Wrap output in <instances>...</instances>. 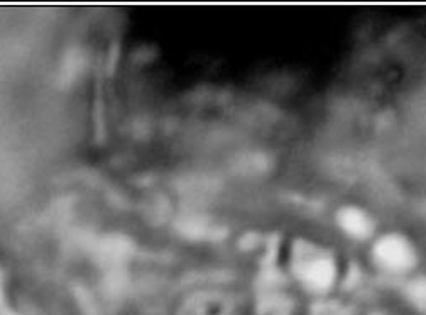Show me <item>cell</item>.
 <instances>
[{"instance_id": "cell-1", "label": "cell", "mask_w": 426, "mask_h": 315, "mask_svg": "<svg viewBox=\"0 0 426 315\" xmlns=\"http://www.w3.org/2000/svg\"><path fill=\"white\" fill-rule=\"evenodd\" d=\"M374 256L384 268L392 269V271L406 269L415 261L413 248L399 236H386L380 239L374 248Z\"/></svg>"}, {"instance_id": "cell-2", "label": "cell", "mask_w": 426, "mask_h": 315, "mask_svg": "<svg viewBox=\"0 0 426 315\" xmlns=\"http://www.w3.org/2000/svg\"><path fill=\"white\" fill-rule=\"evenodd\" d=\"M342 229L354 238H366L371 232V222L366 214L355 209H345L338 215Z\"/></svg>"}, {"instance_id": "cell-3", "label": "cell", "mask_w": 426, "mask_h": 315, "mask_svg": "<svg viewBox=\"0 0 426 315\" xmlns=\"http://www.w3.org/2000/svg\"><path fill=\"white\" fill-rule=\"evenodd\" d=\"M305 275L306 280L313 281V283H321V281H326L328 276L332 275V264L321 258L312 259L305 264Z\"/></svg>"}]
</instances>
